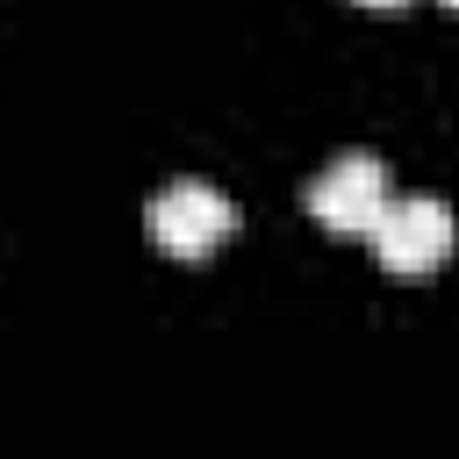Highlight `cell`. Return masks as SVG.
Wrapping results in <instances>:
<instances>
[{"label": "cell", "instance_id": "4", "mask_svg": "<svg viewBox=\"0 0 459 459\" xmlns=\"http://www.w3.org/2000/svg\"><path fill=\"white\" fill-rule=\"evenodd\" d=\"M359 7H402V0H359Z\"/></svg>", "mask_w": 459, "mask_h": 459}, {"label": "cell", "instance_id": "2", "mask_svg": "<svg viewBox=\"0 0 459 459\" xmlns=\"http://www.w3.org/2000/svg\"><path fill=\"white\" fill-rule=\"evenodd\" d=\"M143 230H151V244L165 258H208L215 244L237 237V201L215 194L208 179H172L165 194H151Z\"/></svg>", "mask_w": 459, "mask_h": 459}, {"label": "cell", "instance_id": "1", "mask_svg": "<svg viewBox=\"0 0 459 459\" xmlns=\"http://www.w3.org/2000/svg\"><path fill=\"white\" fill-rule=\"evenodd\" d=\"M308 215L330 230V237H373V222L387 215L394 186H387V165L373 151H337L316 179H308Z\"/></svg>", "mask_w": 459, "mask_h": 459}, {"label": "cell", "instance_id": "3", "mask_svg": "<svg viewBox=\"0 0 459 459\" xmlns=\"http://www.w3.org/2000/svg\"><path fill=\"white\" fill-rule=\"evenodd\" d=\"M366 244L380 251V265H387V273L416 280V273H437V265L452 258L459 222H452V208H445L437 194H394V201H387V215L373 222V237H366Z\"/></svg>", "mask_w": 459, "mask_h": 459}, {"label": "cell", "instance_id": "5", "mask_svg": "<svg viewBox=\"0 0 459 459\" xmlns=\"http://www.w3.org/2000/svg\"><path fill=\"white\" fill-rule=\"evenodd\" d=\"M445 7H459V0H445Z\"/></svg>", "mask_w": 459, "mask_h": 459}]
</instances>
